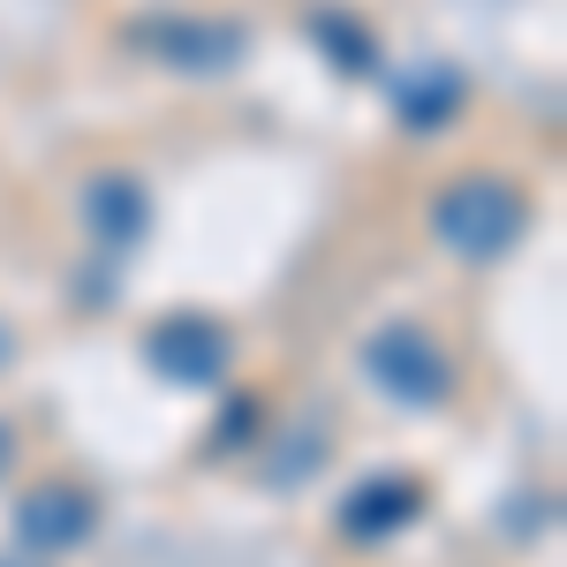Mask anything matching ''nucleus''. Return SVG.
I'll return each mask as SVG.
<instances>
[{
	"mask_svg": "<svg viewBox=\"0 0 567 567\" xmlns=\"http://www.w3.org/2000/svg\"><path fill=\"white\" fill-rule=\"evenodd\" d=\"M227 355H235V333L205 318V310H182V318H159L144 333V363L167 379V386H219L227 379Z\"/></svg>",
	"mask_w": 567,
	"mask_h": 567,
	"instance_id": "39448f33",
	"label": "nucleus"
},
{
	"mask_svg": "<svg viewBox=\"0 0 567 567\" xmlns=\"http://www.w3.org/2000/svg\"><path fill=\"white\" fill-rule=\"evenodd\" d=\"M258 432V393H227V409H219V446H227V439H250Z\"/></svg>",
	"mask_w": 567,
	"mask_h": 567,
	"instance_id": "9d476101",
	"label": "nucleus"
},
{
	"mask_svg": "<svg viewBox=\"0 0 567 567\" xmlns=\"http://www.w3.org/2000/svg\"><path fill=\"white\" fill-rule=\"evenodd\" d=\"M136 53L167 61L175 76H227L250 61V31L227 23V16H144L130 31Z\"/></svg>",
	"mask_w": 567,
	"mask_h": 567,
	"instance_id": "20e7f679",
	"label": "nucleus"
},
{
	"mask_svg": "<svg viewBox=\"0 0 567 567\" xmlns=\"http://www.w3.org/2000/svg\"><path fill=\"white\" fill-rule=\"evenodd\" d=\"M424 227H432V243L446 250V258H462V265H499L507 250H523V235H529V197H523L507 175L477 167V175H454L446 189H439L432 213H424Z\"/></svg>",
	"mask_w": 567,
	"mask_h": 567,
	"instance_id": "f257e3e1",
	"label": "nucleus"
},
{
	"mask_svg": "<svg viewBox=\"0 0 567 567\" xmlns=\"http://www.w3.org/2000/svg\"><path fill=\"white\" fill-rule=\"evenodd\" d=\"M0 567H53V560H39V553H16V560H0Z\"/></svg>",
	"mask_w": 567,
	"mask_h": 567,
	"instance_id": "f8f14e48",
	"label": "nucleus"
},
{
	"mask_svg": "<svg viewBox=\"0 0 567 567\" xmlns=\"http://www.w3.org/2000/svg\"><path fill=\"white\" fill-rule=\"evenodd\" d=\"M355 371L371 379V393H386L393 409H446L454 401V379H462L446 341H439L432 326H416V318L371 326L363 349H355Z\"/></svg>",
	"mask_w": 567,
	"mask_h": 567,
	"instance_id": "f03ea898",
	"label": "nucleus"
},
{
	"mask_svg": "<svg viewBox=\"0 0 567 567\" xmlns=\"http://www.w3.org/2000/svg\"><path fill=\"white\" fill-rule=\"evenodd\" d=\"M424 507H432V492L416 477H401V470H371V477H355L341 492V507H333V523L349 545H393L401 529L424 523Z\"/></svg>",
	"mask_w": 567,
	"mask_h": 567,
	"instance_id": "423d86ee",
	"label": "nucleus"
},
{
	"mask_svg": "<svg viewBox=\"0 0 567 567\" xmlns=\"http://www.w3.org/2000/svg\"><path fill=\"white\" fill-rule=\"evenodd\" d=\"M454 114H462V84H454V76L424 84V99L409 91V106H401V122H416V130H439V122H454Z\"/></svg>",
	"mask_w": 567,
	"mask_h": 567,
	"instance_id": "1a4fd4ad",
	"label": "nucleus"
},
{
	"mask_svg": "<svg viewBox=\"0 0 567 567\" xmlns=\"http://www.w3.org/2000/svg\"><path fill=\"white\" fill-rule=\"evenodd\" d=\"M99 523H106V507H99V492L76 484V477L31 484V492L16 499V515H8L16 545L39 553V560H69V553H84L91 537H99Z\"/></svg>",
	"mask_w": 567,
	"mask_h": 567,
	"instance_id": "7ed1b4c3",
	"label": "nucleus"
},
{
	"mask_svg": "<svg viewBox=\"0 0 567 567\" xmlns=\"http://www.w3.org/2000/svg\"><path fill=\"white\" fill-rule=\"evenodd\" d=\"M318 31H326V53H333L341 69H371V61H379L371 31H363V23H349V16H318Z\"/></svg>",
	"mask_w": 567,
	"mask_h": 567,
	"instance_id": "6e6552de",
	"label": "nucleus"
},
{
	"mask_svg": "<svg viewBox=\"0 0 567 567\" xmlns=\"http://www.w3.org/2000/svg\"><path fill=\"white\" fill-rule=\"evenodd\" d=\"M8 363H16V341H8V326H0V371H8Z\"/></svg>",
	"mask_w": 567,
	"mask_h": 567,
	"instance_id": "ddd939ff",
	"label": "nucleus"
},
{
	"mask_svg": "<svg viewBox=\"0 0 567 567\" xmlns=\"http://www.w3.org/2000/svg\"><path fill=\"white\" fill-rule=\"evenodd\" d=\"M84 227L99 250H136L152 235V197L136 175H91L84 182Z\"/></svg>",
	"mask_w": 567,
	"mask_h": 567,
	"instance_id": "0eeeda50",
	"label": "nucleus"
},
{
	"mask_svg": "<svg viewBox=\"0 0 567 567\" xmlns=\"http://www.w3.org/2000/svg\"><path fill=\"white\" fill-rule=\"evenodd\" d=\"M8 470H16V424L0 416V477H8Z\"/></svg>",
	"mask_w": 567,
	"mask_h": 567,
	"instance_id": "9b49d317",
	"label": "nucleus"
}]
</instances>
